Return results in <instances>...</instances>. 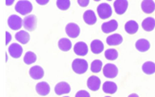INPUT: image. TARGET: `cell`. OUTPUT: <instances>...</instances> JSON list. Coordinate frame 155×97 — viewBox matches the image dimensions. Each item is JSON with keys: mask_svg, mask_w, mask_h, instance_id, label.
I'll return each instance as SVG.
<instances>
[{"mask_svg": "<svg viewBox=\"0 0 155 97\" xmlns=\"http://www.w3.org/2000/svg\"><path fill=\"white\" fill-rule=\"evenodd\" d=\"M75 97H91V96H90L89 92L86 91H80L76 93Z\"/></svg>", "mask_w": 155, "mask_h": 97, "instance_id": "4dcf8cb0", "label": "cell"}, {"mask_svg": "<svg viewBox=\"0 0 155 97\" xmlns=\"http://www.w3.org/2000/svg\"><path fill=\"white\" fill-rule=\"evenodd\" d=\"M12 40V35L10 32H6V44H8Z\"/></svg>", "mask_w": 155, "mask_h": 97, "instance_id": "d6a6232c", "label": "cell"}, {"mask_svg": "<svg viewBox=\"0 0 155 97\" xmlns=\"http://www.w3.org/2000/svg\"><path fill=\"white\" fill-rule=\"evenodd\" d=\"M97 14L99 18H101L102 20L108 19L112 16L113 14V10H112V7L107 4V3H101L99 4L97 7Z\"/></svg>", "mask_w": 155, "mask_h": 97, "instance_id": "3957f363", "label": "cell"}, {"mask_svg": "<svg viewBox=\"0 0 155 97\" xmlns=\"http://www.w3.org/2000/svg\"><path fill=\"white\" fill-rule=\"evenodd\" d=\"M105 97H111V96H105Z\"/></svg>", "mask_w": 155, "mask_h": 97, "instance_id": "8d00e7d4", "label": "cell"}, {"mask_svg": "<svg viewBox=\"0 0 155 97\" xmlns=\"http://www.w3.org/2000/svg\"><path fill=\"white\" fill-rule=\"evenodd\" d=\"M13 1H6V5H12Z\"/></svg>", "mask_w": 155, "mask_h": 97, "instance_id": "d590c367", "label": "cell"}, {"mask_svg": "<svg viewBox=\"0 0 155 97\" xmlns=\"http://www.w3.org/2000/svg\"><path fill=\"white\" fill-rule=\"evenodd\" d=\"M64 97H68V96H64Z\"/></svg>", "mask_w": 155, "mask_h": 97, "instance_id": "74e56055", "label": "cell"}, {"mask_svg": "<svg viewBox=\"0 0 155 97\" xmlns=\"http://www.w3.org/2000/svg\"><path fill=\"white\" fill-rule=\"evenodd\" d=\"M37 3L38 4H41V5H45V4L48 3V1H45V2H43V1H37Z\"/></svg>", "mask_w": 155, "mask_h": 97, "instance_id": "836d02e7", "label": "cell"}, {"mask_svg": "<svg viewBox=\"0 0 155 97\" xmlns=\"http://www.w3.org/2000/svg\"><path fill=\"white\" fill-rule=\"evenodd\" d=\"M137 30H138V24L134 20H130L125 24V31L128 34L134 35L137 32Z\"/></svg>", "mask_w": 155, "mask_h": 97, "instance_id": "44dd1931", "label": "cell"}, {"mask_svg": "<svg viewBox=\"0 0 155 97\" xmlns=\"http://www.w3.org/2000/svg\"><path fill=\"white\" fill-rule=\"evenodd\" d=\"M129 97H139V96L136 93H131V94L129 95Z\"/></svg>", "mask_w": 155, "mask_h": 97, "instance_id": "e575fe53", "label": "cell"}, {"mask_svg": "<svg viewBox=\"0 0 155 97\" xmlns=\"http://www.w3.org/2000/svg\"><path fill=\"white\" fill-rule=\"evenodd\" d=\"M117 27H118V23L116 22V20L113 19L102 24L101 30L104 33H111L113 31H115L116 29H117Z\"/></svg>", "mask_w": 155, "mask_h": 97, "instance_id": "9c48e42d", "label": "cell"}, {"mask_svg": "<svg viewBox=\"0 0 155 97\" xmlns=\"http://www.w3.org/2000/svg\"><path fill=\"white\" fill-rule=\"evenodd\" d=\"M23 26L28 31H34L37 27V17L35 15L26 16L23 20Z\"/></svg>", "mask_w": 155, "mask_h": 97, "instance_id": "8992f818", "label": "cell"}, {"mask_svg": "<svg viewBox=\"0 0 155 97\" xmlns=\"http://www.w3.org/2000/svg\"><path fill=\"white\" fill-rule=\"evenodd\" d=\"M123 42V38L122 36L119 34H113L107 37L106 39V42L108 45L110 46H116V45H119V44Z\"/></svg>", "mask_w": 155, "mask_h": 97, "instance_id": "9a60e30c", "label": "cell"}, {"mask_svg": "<svg viewBox=\"0 0 155 97\" xmlns=\"http://www.w3.org/2000/svg\"><path fill=\"white\" fill-rule=\"evenodd\" d=\"M78 4H79L81 7H87L88 5H89V0H79V1H78Z\"/></svg>", "mask_w": 155, "mask_h": 97, "instance_id": "1f68e13d", "label": "cell"}, {"mask_svg": "<svg viewBox=\"0 0 155 97\" xmlns=\"http://www.w3.org/2000/svg\"><path fill=\"white\" fill-rule=\"evenodd\" d=\"M142 71L146 74H153L155 73V63L152 61H147L142 65Z\"/></svg>", "mask_w": 155, "mask_h": 97, "instance_id": "484cf974", "label": "cell"}, {"mask_svg": "<svg viewBox=\"0 0 155 97\" xmlns=\"http://www.w3.org/2000/svg\"><path fill=\"white\" fill-rule=\"evenodd\" d=\"M32 9L33 8L31 2L27 1V0H21L15 5V11L20 13L21 15H27V14L32 11Z\"/></svg>", "mask_w": 155, "mask_h": 97, "instance_id": "7a4b0ae2", "label": "cell"}, {"mask_svg": "<svg viewBox=\"0 0 155 97\" xmlns=\"http://www.w3.org/2000/svg\"><path fill=\"white\" fill-rule=\"evenodd\" d=\"M36 61H37L36 54H34L33 52H31V51H28L26 53V55H25V57H24V62L26 64L29 65V64L34 63Z\"/></svg>", "mask_w": 155, "mask_h": 97, "instance_id": "4316f807", "label": "cell"}, {"mask_svg": "<svg viewBox=\"0 0 155 97\" xmlns=\"http://www.w3.org/2000/svg\"><path fill=\"white\" fill-rule=\"evenodd\" d=\"M83 20L89 26H93L97 23V15L92 10L86 11L83 13Z\"/></svg>", "mask_w": 155, "mask_h": 97, "instance_id": "e0dca14e", "label": "cell"}, {"mask_svg": "<svg viewBox=\"0 0 155 97\" xmlns=\"http://www.w3.org/2000/svg\"><path fill=\"white\" fill-rule=\"evenodd\" d=\"M128 5L129 3L127 0H116V1H114V11L116 14L121 15V14L125 13L128 9Z\"/></svg>", "mask_w": 155, "mask_h": 97, "instance_id": "ba28073f", "label": "cell"}, {"mask_svg": "<svg viewBox=\"0 0 155 97\" xmlns=\"http://www.w3.org/2000/svg\"><path fill=\"white\" fill-rule=\"evenodd\" d=\"M44 74H45V72H44V69L42 68L41 66L39 65H35L33 67L29 69V76L31 78L35 79V80H39L44 77Z\"/></svg>", "mask_w": 155, "mask_h": 97, "instance_id": "8fae6325", "label": "cell"}, {"mask_svg": "<svg viewBox=\"0 0 155 97\" xmlns=\"http://www.w3.org/2000/svg\"><path fill=\"white\" fill-rule=\"evenodd\" d=\"M56 4L61 11H67L69 8H70L71 2L69 1V0H58Z\"/></svg>", "mask_w": 155, "mask_h": 97, "instance_id": "f546056e", "label": "cell"}, {"mask_svg": "<svg viewBox=\"0 0 155 97\" xmlns=\"http://www.w3.org/2000/svg\"><path fill=\"white\" fill-rule=\"evenodd\" d=\"M90 47L94 54H100L104 50V44L100 40H94L91 42Z\"/></svg>", "mask_w": 155, "mask_h": 97, "instance_id": "ffe728a7", "label": "cell"}, {"mask_svg": "<svg viewBox=\"0 0 155 97\" xmlns=\"http://www.w3.org/2000/svg\"><path fill=\"white\" fill-rule=\"evenodd\" d=\"M142 27L145 31L150 32L152 31L154 27H155V19L152 17H148L146 18L143 22H142Z\"/></svg>", "mask_w": 155, "mask_h": 97, "instance_id": "7402d4cb", "label": "cell"}, {"mask_svg": "<svg viewBox=\"0 0 155 97\" xmlns=\"http://www.w3.org/2000/svg\"><path fill=\"white\" fill-rule=\"evenodd\" d=\"M135 47L138 51H140V52H147L150 47V43L148 40L140 39L135 42Z\"/></svg>", "mask_w": 155, "mask_h": 97, "instance_id": "603a6c76", "label": "cell"}, {"mask_svg": "<svg viewBox=\"0 0 155 97\" xmlns=\"http://www.w3.org/2000/svg\"><path fill=\"white\" fill-rule=\"evenodd\" d=\"M65 32L68 37H70L72 39H75L77 37H79L81 33V28L75 23H69L65 27Z\"/></svg>", "mask_w": 155, "mask_h": 97, "instance_id": "52a82bcc", "label": "cell"}, {"mask_svg": "<svg viewBox=\"0 0 155 97\" xmlns=\"http://www.w3.org/2000/svg\"><path fill=\"white\" fill-rule=\"evenodd\" d=\"M118 74V69L116 65L112 63H107L103 67V74L107 78H114Z\"/></svg>", "mask_w": 155, "mask_h": 97, "instance_id": "277c9868", "label": "cell"}, {"mask_svg": "<svg viewBox=\"0 0 155 97\" xmlns=\"http://www.w3.org/2000/svg\"><path fill=\"white\" fill-rule=\"evenodd\" d=\"M72 70L79 74H82L88 70V62L83 58H75L72 62Z\"/></svg>", "mask_w": 155, "mask_h": 97, "instance_id": "6da1fadb", "label": "cell"}, {"mask_svg": "<svg viewBox=\"0 0 155 97\" xmlns=\"http://www.w3.org/2000/svg\"><path fill=\"white\" fill-rule=\"evenodd\" d=\"M55 93L57 95H63V94H66L71 92V87L67 82H60L55 86Z\"/></svg>", "mask_w": 155, "mask_h": 97, "instance_id": "30bf717a", "label": "cell"}, {"mask_svg": "<svg viewBox=\"0 0 155 97\" xmlns=\"http://www.w3.org/2000/svg\"><path fill=\"white\" fill-rule=\"evenodd\" d=\"M103 92L107 94H114L117 91V85L114 82L112 81H106L104 82V84L102 86Z\"/></svg>", "mask_w": 155, "mask_h": 97, "instance_id": "d6986e66", "label": "cell"}, {"mask_svg": "<svg viewBox=\"0 0 155 97\" xmlns=\"http://www.w3.org/2000/svg\"><path fill=\"white\" fill-rule=\"evenodd\" d=\"M100 84H101V81L97 76H92L87 80V87L93 92H97L100 88Z\"/></svg>", "mask_w": 155, "mask_h": 97, "instance_id": "5bb4252c", "label": "cell"}, {"mask_svg": "<svg viewBox=\"0 0 155 97\" xmlns=\"http://www.w3.org/2000/svg\"><path fill=\"white\" fill-rule=\"evenodd\" d=\"M15 39H16L17 42H21L22 44H27L29 42L30 36L27 31L20 30V31H18L16 34H15Z\"/></svg>", "mask_w": 155, "mask_h": 97, "instance_id": "cb8c5ba5", "label": "cell"}, {"mask_svg": "<svg viewBox=\"0 0 155 97\" xmlns=\"http://www.w3.org/2000/svg\"><path fill=\"white\" fill-rule=\"evenodd\" d=\"M102 67H103L102 61H99V59H96V61H94L91 63V71L94 74H97L101 71Z\"/></svg>", "mask_w": 155, "mask_h": 97, "instance_id": "83f0119b", "label": "cell"}, {"mask_svg": "<svg viewBox=\"0 0 155 97\" xmlns=\"http://www.w3.org/2000/svg\"><path fill=\"white\" fill-rule=\"evenodd\" d=\"M74 52L78 56H86L88 53V46L83 42H78L74 45Z\"/></svg>", "mask_w": 155, "mask_h": 97, "instance_id": "7c38bea8", "label": "cell"}, {"mask_svg": "<svg viewBox=\"0 0 155 97\" xmlns=\"http://www.w3.org/2000/svg\"><path fill=\"white\" fill-rule=\"evenodd\" d=\"M58 46H59V48L61 51L66 52V51H69V50L71 49V47H72V42H71L70 40L67 39V38H61L59 41V42H58Z\"/></svg>", "mask_w": 155, "mask_h": 97, "instance_id": "d4e9b609", "label": "cell"}, {"mask_svg": "<svg viewBox=\"0 0 155 97\" xmlns=\"http://www.w3.org/2000/svg\"><path fill=\"white\" fill-rule=\"evenodd\" d=\"M9 54L13 58H19L22 56L23 53V48L20 44L18 43H12L9 46Z\"/></svg>", "mask_w": 155, "mask_h": 97, "instance_id": "4fadbf2b", "label": "cell"}, {"mask_svg": "<svg viewBox=\"0 0 155 97\" xmlns=\"http://www.w3.org/2000/svg\"><path fill=\"white\" fill-rule=\"evenodd\" d=\"M141 9L145 13L150 14L155 11V2L153 0H144L141 3Z\"/></svg>", "mask_w": 155, "mask_h": 97, "instance_id": "ac0fdd59", "label": "cell"}, {"mask_svg": "<svg viewBox=\"0 0 155 97\" xmlns=\"http://www.w3.org/2000/svg\"><path fill=\"white\" fill-rule=\"evenodd\" d=\"M118 57V52L116 49H107L105 51V58L108 61H115Z\"/></svg>", "mask_w": 155, "mask_h": 97, "instance_id": "f1b7e54d", "label": "cell"}, {"mask_svg": "<svg viewBox=\"0 0 155 97\" xmlns=\"http://www.w3.org/2000/svg\"><path fill=\"white\" fill-rule=\"evenodd\" d=\"M36 92L39 95L45 96L50 92V87L46 82H39L35 87Z\"/></svg>", "mask_w": 155, "mask_h": 97, "instance_id": "2e32d148", "label": "cell"}, {"mask_svg": "<svg viewBox=\"0 0 155 97\" xmlns=\"http://www.w3.org/2000/svg\"><path fill=\"white\" fill-rule=\"evenodd\" d=\"M8 26H9V27L12 29V30H18L23 26V20L21 19L20 16L12 14V15H11L9 19H8Z\"/></svg>", "mask_w": 155, "mask_h": 97, "instance_id": "5b68a950", "label": "cell"}]
</instances>
